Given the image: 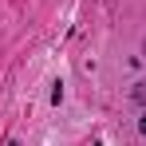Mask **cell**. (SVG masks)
Listing matches in <instances>:
<instances>
[{
	"instance_id": "6da1fadb",
	"label": "cell",
	"mask_w": 146,
	"mask_h": 146,
	"mask_svg": "<svg viewBox=\"0 0 146 146\" xmlns=\"http://www.w3.org/2000/svg\"><path fill=\"white\" fill-rule=\"evenodd\" d=\"M130 95H134V103H146V79H142V83H134Z\"/></svg>"
},
{
	"instance_id": "7a4b0ae2",
	"label": "cell",
	"mask_w": 146,
	"mask_h": 146,
	"mask_svg": "<svg viewBox=\"0 0 146 146\" xmlns=\"http://www.w3.org/2000/svg\"><path fill=\"white\" fill-rule=\"evenodd\" d=\"M138 134H146V111H142V119H138Z\"/></svg>"
}]
</instances>
